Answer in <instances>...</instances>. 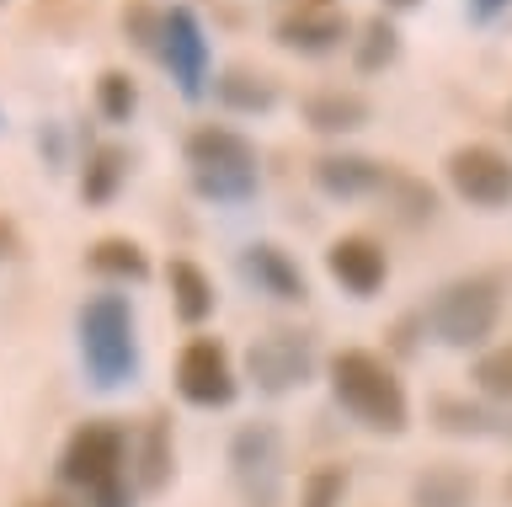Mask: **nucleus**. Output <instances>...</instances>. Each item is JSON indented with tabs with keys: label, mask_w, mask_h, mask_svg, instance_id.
I'll return each mask as SVG.
<instances>
[{
	"label": "nucleus",
	"mask_w": 512,
	"mask_h": 507,
	"mask_svg": "<svg viewBox=\"0 0 512 507\" xmlns=\"http://www.w3.org/2000/svg\"><path fill=\"white\" fill-rule=\"evenodd\" d=\"M331 390L358 422L379 427V433H400L406 427V390H400L395 369L363 347H347V353L331 358Z\"/></svg>",
	"instance_id": "nucleus-1"
},
{
	"label": "nucleus",
	"mask_w": 512,
	"mask_h": 507,
	"mask_svg": "<svg viewBox=\"0 0 512 507\" xmlns=\"http://www.w3.org/2000/svg\"><path fill=\"white\" fill-rule=\"evenodd\" d=\"M80 358H86V374L96 379L102 390L123 385L134 374V315H128V299L123 294H96L86 299L80 310Z\"/></svg>",
	"instance_id": "nucleus-2"
},
{
	"label": "nucleus",
	"mask_w": 512,
	"mask_h": 507,
	"mask_svg": "<svg viewBox=\"0 0 512 507\" xmlns=\"http://www.w3.org/2000/svg\"><path fill=\"white\" fill-rule=\"evenodd\" d=\"M123 459H128V433L112 422H86L64 443L59 475L80 486L96 507H123Z\"/></svg>",
	"instance_id": "nucleus-3"
},
{
	"label": "nucleus",
	"mask_w": 512,
	"mask_h": 507,
	"mask_svg": "<svg viewBox=\"0 0 512 507\" xmlns=\"http://www.w3.org/2000/svg\"><path fill=\"white\" fill-rule=\"evenodd\" d=\"M187 161H192V182L203 198L219 203H240L256 193V150L240 139L235 129H198L187 139Z\"/></svg>",
	"instance_id": "nucleus-4"
},
{
	"label": "nucleus",
	"mask_w": 512,
	"mask_h": 507,
	"mask_svg": "<svg viewBox=\"0 0 512 507\" xmlns=\"http://www.w3.org/2000/svg\"><path fill=\"white\" fill-rule=\"evenodd\" d=\"M496 315H502V294L491 278H459L432 299V331L448 347H475L491 337Z\"/></svg>",
	"instance_id": "nucleus-5"
},
{
	"label": "nucleus",
	"mask_w": 512,
	"mask_h": 507,
	"mask_svg": "<svg viewBox=\"0 0 512 507\" xmlns=\"http://www.w3.org/2000/svg\"><path fill=\"white\" fill-rule=\"evenodd\" d=\"M230 465H235V486L246 507H278L283 502V438L267 422L240 427L230 443Z\"/></svg>",
	"instance_id": "nucleus-6"
},
{
	"label": "nucleus",
	"mask_w": 512,
	"mask_h": 507,
	"mask_svg": "<svg viewBox=\"0 0 512 507\" xmlns=\"http://www.w3.org/2000/svg\"><path fill=\"white\" fill-rule=\"evenodd\" d=\"M448 182H454L459 198L480 203V209L512 203V161L491 145H459L448 155Z\"/></svg>",
	"instance_id": "nucleus-7"
},
{
	"label": "nucleus",
	"mask_w": 512,
	"mask_h": 507,
	"mask_svg": "<svg viewBox=\"0 0 512 507\" xmlns=\"http://www.w3.org/2000/svg\"><path fill=\"white\" fill-rule=\"evenodd\" d=\"M176 385L192 406H224L235 395V374H230V353L214 337H198L182 347V363H176Z\"/></svg>",
	"instance_id": "nucleus-8"
},
{
	"label": "nucleus",
	"mask_w": 512,
	"mask_h": 507,
	"mask_svg": "<svg viewBox=\"0 0 512 507\" xmlns=\"http://www.w3.org/2000/svg\"><path fill=\"white\" fill-rule=\"evenodd\" d=\"M347 38V11L336 0H299L278 17V43L294 54H331Z\"/></svg>",
	"instance_id": "nucleus-9"
},
{
	"label": "nucleus",
	"mask_w": 512,
	"mask_h": 507,
	"mask_svg": "<svg viewBox=\"0 0 512 507\" xmlns=\"http://www.w3.org/2000/svg\"><path fill=\"white\" fill-rule=\"evenodd\" d=\"M160 59L171 65L176 86H182L187 97H198L203 70H208V43H203V27L187 6H171L166 17H160Z\"/></svg>",
	"instance_id": "nucleus-10"
},
{
	"label": "nucleus",
	"mask_w": 512,
	"mask_h": 507,
	"mask_svg": "<svg viewBox=\"0 0 512 507\" xmlns=\"http://www.w3.org/2000/svg\"><path fill=\"white\" fill-rule=\"evenodd\" d=\"M310 342L299 337V331H272V337H262L251 347V374L256 385H262L267 395H283L310 379Z\"/></svg>",
	"instance_id": "nucleus-11"
},
{
	"label": "nucleus",
	"mask_w": 512,
	"mask_h": 507,
	"mask_svg": "<svg viewBox=\"0 0 512 507\" xmlns=\"http://www.w3.org/2000/svg\"><path fill=\"white\" fill-rule=\"evenodd\" d=\"M326 267L336 283H347L352 294H374L384 283V251L368 241V235H342L331 251H326Z\"/></svg>",
	"instance_id": "nucleus-12"
},
{
	"label": "nucleus",
	"mask_w": 512,
	"mask_h": 507,
	"mask_svg": "<svg viewBox=\"0 0 512 507\" xmlns=\"http://www.w3.org/2000/svg\"><path fill=\"white\" fill-rule=\"evenodd\" d=\"M315 182L326 187L331 198H363V193H379V187L390 182V166L368 161V155H320Z\"/></svg>",
	"instance_id": "nucleus-13"
},
{
	"label": "nucleus",
	"mask_w": 512,
	"mask_h": 507,
	"mask_svg": "<svg viewBox=\"0 0 512 507\" xmlns=\"http://www.w3.org/2000/svg\"><path fill=\"white\" fill-rule=\"evenodd\" d=\"M304 123L320 134H347V129H363L368 123V102L358 91H315L304 97Z\"/></svg>",
	"instance_id": "nucleus-14"
},
{
	"label": "nucleus",
	"mask_w": 512,
	"mask_h": 507,
	"mask_svg": "<svg viewBox=\"0 0 512 507\" xmlns=\"http://www.w3.org/2000/svg\"><path fill=\"white\" fill-rule=\"evenodd\" d=\"M411 502L416 507H470L475 502V481L459 465H432L427 475H416Z\"/></svg>",
	"instance_id": "nucleus-15"
},
{
	"label": "nucleus",
	"mask_w": 512,
	"mask_h": 507,
	"mask_svg": "<svg viewBox=\"0 0 512 507\" xmlns=\"http://www.w3.org/2000/svg\"><path fill=\"white\" fill-rule=\"evenodd\" d=\"M214 97L224 107H235V113H267L272 102H278V91H272L267 75H251V70H224L214 81Z\"/></svg>",
	"instance_id": "nucleus-16"
},
{
	"label": "nucleus",
	"mask_w": 512,
	"mask_h": 507,
	"mask_svg": "<svg viewBox=\"0 0 512 507\" xmlns=\"http://www.w3.org/2000/svg\"><path fill=\"white\" fill-rule=\"evenodd\" d=\"M171 294H176V315L192 326L214 310V283H208L203 267H192V262H171Z\"/></svg>",
	"instance_id": "nucleus-17"
},
{
	"label": "nucleus",
	"mask_w": 512,
	"mask_h": 507,
	"mask_svg": "<svg viewBox=\"0 0 512 507\" xmlns=\"http://www.w3.org/2000/svg\"><path fill=\"white\" fill-rule=\"evenodd\" d=\"M246 267L256 273V283H267L278 299H304V278H299V267H288V257L278 246H251V257Z\"/></svg>",
	"instance_id": "nucleus-18"
},
{
	"label": "nucleus",
	"mask_w": 512,
	"mask_h": 507,
	"mask_svg": "<svg viewBox=\"0 0 512 507\" xmlns=\"http://www.w3.org/2000/svg\"><path fill=\"white\" fill-rule=\"evenodd\" d=\"M166 475H171V438H166V422L150 417L139 438V491H160Z\"/></svg>",
	"instance_id": "nucleus-19"
},
{
	"label": "nucleus",
	"mask_w": 512,
	"mask_h": 507,
	"mask_svg": "<svg viewBox=\"0 0 512 507\" xmlns=\"http://www.w3.org/2000/svg\"><path fill=\"white\" fill-rule=\"evenodd\" d=\"M91 267L107 278H144L150 273V262H144V251L134 241H123V235H107V241L91 246Z\"/></svg>",
	"instance_id": "nucleus-20"
},
{
	"label": "nucleus",
	"mask_w": 512,
	"mask_h": 507,
	"mask_svg": "<svg viewBox=\"0 0 512 507\" xmlns=\"http://www.w3.org/2000/svg\"><path fill=\"white\" fill-rule=\"evenodd\" d=\"M118 182H123V150L102 145L91 155L86 177H80V198H86V203H107L112 193H118Z\"/></svg>",
	"instance_id": "nucleus-21"
},
{
	"label": "nucleus",
	"mask_w": 512,
	"mask_h": 507,
	"mask_svg": "<svg viewBox=\"0 0 512 507\" xmlns=\"http://www.w3.org/2000/svg\"><path fill=\"white\" fill-rule=\"evenodd\" d=\"M395 49H400V38H395V27L384 22V17H374L363 27V43H358V70L363 75H374V70H384L395 59Z\"/></svg>",
	"instance_id": "nucleus-22"
},
{
	"label": "nucleus",
	"mask_w": 512,
	"mask_h": 507,
	"mask_svg": "<svg viewBox=\"0 0 512 507\" xmlns=\"http://www.w3.org/2000/svg\"><path fill=\"white\" fill-rule=\"evenodd\" d=\"M96 107L112 118V123H128V113L139 107V91H134V81H128L123 70H107L102 81H96Z\"/></svg>",
	"instance_id": "nucleus-23"
},
{
	"label": "nucleus",
	"mask_w": 512,
	"mask_h": 507,
	"mask_svg": "<svg viewBox=\"0 0 512 507\" xmlns=\"http://www.w3.org/2000/svg\"><path fill=\"white\" fill-rule=\"evenodd\" d=\"M342 497H347V470L342 465H320L310 481H304L299 507H342Z\"/></svg>",
	"instance_id": "nucleus-24"
},
{
	"label": "nucleus",
	"mask_w": 512,
	"mask_h": 507,
	"mask_svg": "<svg viewBox=\"0 0 512 507\" xmlns=\"http://www.w3.org/2000/svg\"><path fill=\"white\" fill-rule=\"evenodd\" d=\"M475 385L486 395H502V401H512V347H496V353H486L475 363Z\"/></svg>",
	"instance_id": "nucleus-25"
},
{
	"label": "nucleus",
	"mask_w": 512,
	"mask_h": 507,
	"mask_svg": "<svg viewBox=\"0 0 512 507\" xmlns=\"http://www.w3.org/2000/svg\"><path fill=\"white\" fill-rule=\"evenodd\" d=\"M123 27H134V43H139V49H160V17H150L144 6L123 11Z\"/></svg>",
	"instance_id": "nucleus-26"
},
{
	"label": "nucleus",
	"mask_w": 512,
	"mask_h": 507,
	"mask_svg": "<svg viewBox=\"0 0 512 507\" xmlns=\"http://www.w3.org/2000/svg\"><path fill=\"white\" fill-rule=\"evenodd\" d=\"M22 507H86V502H75V497H32Z\"/></svg>",
	"instance_id": "nucleus-27"
},
{
	"label": "nucleus",
	"mask_w": 512,
	"mask_h": 507,
	"mask_svg": "<svg viewBox=\"0 0 512 507\" xmlns=\"http://www.w3.org/2000/svg\"><path fill=\"white\" fill-rule=\"evenodd\" d=\"M11 251H16V230L0 219V257H11Z\"/></svg>",
	"instance_id": "nucleus-28"
},
{
	"label": "nucleus",
	"mask_w": 512,
	"mask_h": 507,
	"mask_svg": "<svg viewBox=\"0 0 512 507\" xmlns=\"http://www.w3.org/2000/svg\"><path fill=\"white\" fill-rule=\"evenodd\" d=\"M507 129H512V107H507Z\"/></svg>",
	"instance_id": "nucleus-29"
},
{
	"label": "nucleus",
	"mask_w": 512,
	"mask_h": 507,
	"mask_svg": "<svg viewBox=\"0 0 512 507\" xmlns=\"http://www.w3.org/2000/svg\"><path fill=\"white\" fill-rule=\"evenodd\" d=\"M395 6H411V0H395Z\"/></svg>",
	"instance_id": "nucleus-30"
},
{
	"label": "nucleus",
	"mask_w": 512,
	"mask_h": 507,
	"mask_svg": "<svg viewBox=\"0 0 512 507\" xmlns=\"http://www.w3.org/2000/svg\"><path fill=\"white\" fill-rule=\"evenodd\" d=\"M507 497H512V481H507Z\"/></svg>",
	"instance_id": "nucleus-31"
},
{
	"label": "nucleus",
	"mask_w": 512,
	"mask_h": 507,
	"mask_svg": "<svg viewBox=\"0 0 512 507\" xmlns=\"http://www.w3.org/2000/svg\"><path fill=\"white\" fill-rule=\"evenodd\" d=\"M486 6H496V0H486Z\"/></svg>",
	"instance_id": "nucleus-32"
}]
</instances>
